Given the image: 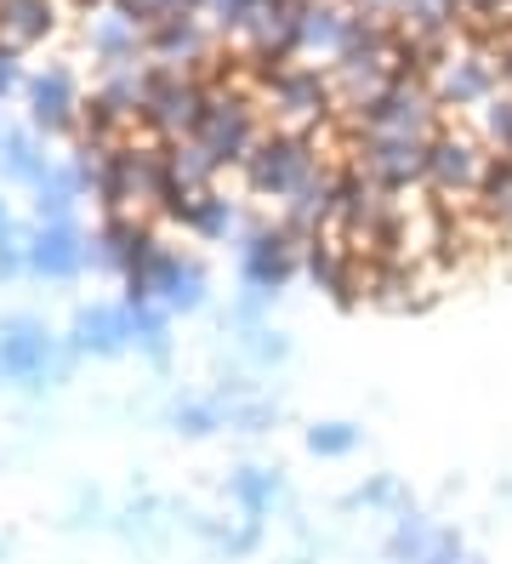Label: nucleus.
Here are the masks:
<instances>
[{
    "instance_id": "obj_1",
    "label": "nucleus",
    "mask_w": 512,
    "mask_h": 564,
    "mask_svg": "<svg viewBox=\"0 0 512 564\" xmlns=\"http://www.w3.org/2000/svg\"><path fill=\"white\" fill-rule=\"evenodd\" d=\"M246 183H251V194H262V200H291L296 188H307L325 165H319V154H314V143L302 138V131H268V138H257V149L246 154Z\"/></svg>"
},
{
    "instance_id": "obj_2",
    "label": "nucleus",
    "mask_w": 512,
    "mask_h": 564,
    "mask_svg": "<svg viewBox=\"0 0 512 564\" xmlns=\"http://www.w3.org/2000/svg\"><path fill=\"white\" fill-rule=\"evenodd\" d=\"M68 359L75 354H57V337L46 330V319H34V314L0 319V377L7 382H23V388L63 382Z\"/></svg>"
},
{
    "instance_id": "obj_3",
    "label": "nucleus",
    "mask_w": 512,
    "mask_h": 564,
    "mask_svg": "<svg viewBox=\"0 0 512 564\" xmlns=\"http://www.w3.org/2000/svg\"><path fill=\"white\" fill-rule=\"evenodd\" d=\"M495 154L478 143V138H461V131H438L427 143V188L438 200H478L484 188Z\"/></svg>"
},
{
    "instance_id": "obj_4",
    "label": "nucleus",
    "mask_w": 512,
    "mask_h": 564,
    "mask_svg": "<svg viewBox=\"0 0 512 564\" xmlns=\"http://www.w3.org/2000/svg\"><path fill=\"white\" fill-rule=\"evenodd\" d=\"M302 240L291 235L285 223H257L246 228V240H239V274L257 296H280L291 285V274L302 269Z\"/></svg>"
},
{
    "instance_id": "obj_5",
    "label": "nucleus",
    "mask_w": 512,
    "mask_h": 564,
    "mask_svg": "<svg viewBox=\"0 0 512 564\" xmlns=\"http://www.w3.org/2000/svg\"><path fill=\"white\" fill-rule=\"evenodd\" d=\"M160 240H154V228L137 217V212H102L97 223V235H86V269L97 274H131L143 257H154Z\"/></svg>"
},
{
    "instance_id": "obj_6",
    "label": "nucleus",
    "mask_w": 512,
    "mask_h": 564,
    "mask_svg": "<svg viewBox=\"0 0 512 564\" xmlns=\"http://www.w3.org/2000/svg\"><path fill=\"white\" fill-rule=\"evenodd\" d=\"M427 143L433 138H364V177L382 188V194H410V188H427Z\"/></svg>"
},
{
    "instance_id": "obj_7",
    "label": "nucleus",
    "mask_w": 512,
    "mask_h": 564,
    "mask_svg": "<svg viewBox=\"0 0 512 564\" xmlns=\"http://www.w3.org/2000/svg\"><path fill=\"white\" fill-rule=\"evenodd\" d=\"M501 86H506V80H501V63H495V57H478V52L438 63V75H433L438 109H472V115H478Z\"/></svg>"
},
{
    "instance_id": "obj_8",
    "label": "nucleus",
    "mask_w": 512,
    "mask_h": 564,
    "mask_svg": "<svg viewBox=\"0 0 512 564\" xmlns=\"http://www.w3.org/2000/svg\"><path fill=\"white\" fill-rule=\"evenodd\" d=\"M34 280H75L86 269V235L75 223H34L23 235Z\"/></svg>"
},
{
    "instance_id": "obj_9",
    "label": "nucleus",
    "mask_w": 512,
    "mask_h": 564,
    "mask_svg": "<svg viewBox=\"0 0 512 564\" xmlns=\"http://www.w3.org/2000/svg\"><path fill=\"white\" fill-rule=\"evenodd\" d=\"M29 97V120L34 131H46V138H57V131H75L86 120V104H80V91L75 80H68V69H46V75H34L23 86Z\"/></svg>"
},
{
    "instance_id": "obj_10",
    "label": "nucleus",
    "mask_w": 512,
    "mask_h": 564,
    "mask_svg": "<svg viewBox=\"0 0 512 564\" xmlns=\"http://www.w3.org/2000/svg\"><path fill=\"white\" fill-rule=\"evenodd\" d=\"M194 138H199L205 149H211V160H217V165H246V154L257 149L262 131H257V120H251V109H246V104H222V97H217V104L205 109V120H199Z\"/></svg>"
},
{
    "instance_id": "obj_11",
    "label": "nucleus",
    "mask_w": 512,
    "mask_h": 564,
    "mask_svg": "<svg viewBox=\"0 0 512 564\" xmlns=\"http://www.w3.org/2000/svg\"><path fill=\"white\" fill-rule=\"evenodd\" d=\"M68 354L75 359H120L131 354V308H80L68 325Z\"/></svg>"
},
{
    "instance_id": "obj_12",
    "label": "nucleus",
    "mask_w": 512,
    "mask_h": 564,
    "mask_svg": "<svg viewBox=\"0 0 512 564\" xmlns=\"http://www.w3.org/2000/svg\"><path fill=\"white\" fill-rule=\"evenodd\" d=\"M80 165H52V172L34 183V223H75V206H80Z\"/></svg>"
},
{
    "instance_id": "obj_13",
    "label": "nucleus",
    "mask_w": 512,
    "mask_h": 564,
    "mask_svg": "<svg viewBox=\"0 0 512 564\" xmlns=\"http://www.w3.org/2000/svg\"><path fill=\"white\" fill-rule=\"evenodd\" d=\"M273 97H280V109H285L291 120H325V109H330V86H325L314 69L280 75V80H273Z\"/></svg>"
},
{
    "instance_id": "obj_14",
    "label": "nucleus",
    "mask_w": 512,
    "mask_h": 564,
    "mask_svg": "<svg viewBox=\"0 0 512 564\" xmlns=\"http://www.w3.org/2000/svg\"><path fill=\"white\" fill-rule=\"evenodd\" d=\"M0 172H7L12 183H41L46 172H52V160H46V149L34 143V131H0Z\"/></svg>"
},
{
    "instance_id": "obj_15",
    "label": "nucleus",
    "mask_w": 512,
    "mask_h": 564,
    "mask_svg": "<svg viewBox=\"0 0 512 564\" xmlns=\"http://www.w3.org/2000/svg\"><path fill=\"white\" fill-rule=\"evenodd\" d=\"M183 228H188V235H199V240H228L233 228H239V212H233V200H228V194L205 188V194H194V200H188V212H183Z\"/></svg>"
},
{
    "instance_id": "obj_16",
    "label": "nucleus",
    "mask_w": 512,
    "mask_h": 564,
    "mask_svg": "<svg viewBox=\"0 0 512 564\" xmlns=\"http://www.w3.org/2000/svg\"><path fill=\"white\" fill-rule=\"evenodd\" d=\"M0 29L12 46H34L52 35V0H0Z\"/></svg>"
},
{
    "instance_id": "obj_17",
    "label": "nucleus",
    "mask_w": 512,
    "mask_h": 564,
    "mask_svg": "<svg viewBox=\"0 0 512 564\" xmlns=\"http://www.w3.org/2000/svg\"><path fill=\"white\" fill-rule=\"evenodd\" d=\"M280 474L273 468H239L233 474V485H228V496H233V508L246 513V519H262V513H273V502H280Z\"/></svg>"
},
{
    "instance_id": "obj_18",
    "label": "nucleus",
    "mask_w": 512,
    "mask_h": 564,
    "mask_svg": "<svg viewBox=\"0 0 512 564\" xmlns=\"http://www.w3.org/2000/svg\"><path fill=\"white\" fill-rule=\"evenodd\" d=\"M91 52L102 57V63H131L137 57V18H126V12H109V18H97L91 23Z\"/></svg>"
},
{
    "instance_id": "obj_19",
    "label": "nucleus",
    "mask_w": 512,
    "mask_h": 564,
    "mask_svg": "<svg viewBox=\"0 0 512 564\" xmlns=\"http://www.w3.org/2000/svg\"><path fill=\"white\" fill-rule=\"evenodd\" d=\"M126 308H131V348L149 359H165L171 354V314L160 303H126Z\"/></svg>"
},
{
    "instance_id": "obj_20",
    "label": "nucleus",
    "mask_w": 512,
    "mask_h": 564,
    "mask_svg": "<svg viewBox=\"0 0 512 564\" xmlns=\"http://www.w3.org/2000/svg\"><path fill=\"white\" fill-rule=\"evenodd\" d=\"M478 143L495 160H512V86H501L484 109H478Z\"/></svg>"
},
{
    "instance_id": "obj_21",
    "label": "nucleus",
    "mask_w": 512,
    "mask_h": 564,
    "mask_svg": "<svg viewBox=\"0 0 512 564\" xmlns=\"http://www.w3.org/2000/svg\"><path fill=\"white\" fill-rule=\"evenodd\" d=\"M171 422H177V434L205 440V434H217V427H228V405L222 400H188V405L171 411Z\"/></svg>"
},
{
    "instance_id": "obj_22",
    "label": "nucleus",
    "mask_w": 512,
    "mask_h": 564,
    "mask_svg": "<svg viewBox=\"0 0 512 564\" xmlns=\"http://www.w3.org/2000/svg\"><path fill=\"white\" fill-rule=\"evenodd\" d=\"M433 547H438V536L422 524V513H399V524H393V553H399L404 564H427Z\"/></svg>"
},
{
    "instance_id": "obj_23",
    "label": "nucleus",
    "mask_w": 512,
    "mask_h": 564,
    "mask_svg": "<svg viewBox=\"0 0 512 564\" xmlns=\"http://www.w3.org/2000/svg\"><path fill=\"white\" fill-rule=\"evenodd\" d=\"M359 445V427L353 422H319V427H307V451L314 456H348Z\"/></svg>"
},
{
    "instance_id": "obj_24",
    "label": "nucleus",
    "mask_w": 512,
    "mask_h": 564,
    "mask_svg": "<svg viewBox=\"0 0 512 564\" xmlns=\"http://www.w3.org/2000/svg\"><path fill=\"white\" fill-rule=\"evenodd\" d=\"M222 405H228V427H239V434H262L273 422V405L262 400H222Z\"/></svg>"
},
{
    "instance_id": "obj_25",
    "label": "nucleus",
    "mask_w": 512,
    "mask_h": 564,
    "mask_svg": "<svg viewBox=\"0 0 512 564\" xmlns=\"http://www.w3.org/2000/svg\"><path fill=\"white\" fill-rule=\"evenodd\" d=\"M18 274H29V251H23V235L0 240V280H18Z\"/></svg>"
},
{
    "instance_id": "obj_26",
    "label": "nucleus",
    "mask_w": 512,
    "mask_h": 564,
    "mask_svg": "<svg viewBox=\"0 0 512 564\" xmlns=\"http://www.w3.org/2000/svg\"><path fill=\"white\" fill-rule=\"evenodd\" d=\"M246 348H251V359H262V365L285 359V337H280V330H262V325L251 330V343H246Z\"/></svg>"
},
{
    "instance_id": "obj_27",
    "label": "nucleus",
    "mask_w": 512,
    "mask_h": 564,
    "mask_svg": "<svg viewBox=\"0 0 512 564\" xmlns=\"http://www.w3.org/2000/svg\"><path fill=\"white\" fill-rule=\"evenodd\" d=\"M359 502H370V508H382V502H393V485H388V479H375V485H370V490L359 496Z\"/></svg>"
},
{
    "instance_id": "obj_28",
    "label": "nucleus",
    "mask_w": 512,
    "mask_h": 564,
    "mask_svg": "<svg viewBox=\"0 0 512 564\" xmlns=\"http://www.w3.org/2000/svg\"><path fill=\"white\" fill-rule=\"evenodd\" d=\"M18 228H12V212H7V200H0V240H12Z\"/></svg>"
},
{
    "instance_id": "obj_29",
    "label": "nucleus",
    "mask_w": 512,
    "mask_h": 564,
    "mask_svg": "<svg viewBox=\"0 0 512 564\" xmlns=\"http://www.w3.org/2000/svg\"><path fill=\"white\" fill-rule=\"evenodd\" d=\"M364 7H388V0H364Z\"/></svg>"
}]
</instances>
